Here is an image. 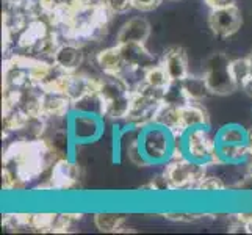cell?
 <instances>
[{
    "mask_svg": "<svg viewBox=\"0 0 252 235\" xmlns=\"http://www.w3.org/2000/svg\"><path fill=\"white\" fill-rule=\"evenodd\" d=\"M138 144L147 167H164L176 154V132L149 123L140 129Z\"/></svg>",
    "mask_w": 252,
    "mask_h": 235,
    "instance_id": "1",
    "label": "cell"
},
{
    "mask_svg": "<svg viewBox=\"0 0 252 235\" xmlns=\"http://www.w3.org/2000/svg\"><path fill=\"white\" fill-rule=\"evenodd\" d=\"M66 129L75 146L99 141L105 132V118L71 110L66 116Z\"/></svg>",
    "mask_w": 252,
    "mask_h": 235,
    "instance_id": "2",
    "label": "cell"
},
{
    "mask_svg": "<svg viewBox=\"0 0 252 235\" xmlns=\"http://www.w3.org/2000/svg\"><path fill=\"white\" fill-rule=\"evenodd\" d=\"M204 77L212 94L225 96L238 90L230 72V58L225 54H213L205 63Z\"/></svg>",
    "mask_w": 252,
    "mask_h": 235,
    "instance_id": "3",
    "label": "cell"
},
{
    "mask_svg": "<svg viewBox=\"0 0 252 235\" xmlns=\"http://www.w3.org/2000/svg\"><path fill=\"white\" fill-rule=\"evenodd\" d=\"M80 169L74 159L60 157L50 169V177L47 179L49 191H69L79 184Z\"/></svg>",
    "mask_w": 252,
    "mask_h": 235,
    "instance_id": "4",
    "label": "cell"
},
{
    "mask_svg": "<svg viewBox=\"0 0 252 235\" xmlns=\"http://www.w3.org/2000/svg\"><path fill=\"white\" fill-rule=\"evenodd\" d=\"M241 24V11L235 3L215 8V10H210V14H208V25H210L212 32L221 38H229L233 33H237Z\"/></svg>",
    "mask_w": 252,
    "mask_h": 235,
    "instance_id": "5",
    "label": "cell"
},
{
    "mask_svg": "<svg viewBox=\"0 0 252 235\" xmlns=\"http://www.w3.org/2000/svg\"><path fill=\"white\" fill-rule=\"evenodd\" d=\"M85 54L79 42L75 41H63L55 52L52 63H54L58 69H62L63 72H77L79 67L83 63Z\"/></svg>",
    "mask_w": 252,
    "mask_h": 235,
    "instance_id": "6",
    "label": "cell"
},
{
    "mask_svg": "<svg viewBox=\"0 0 252 235\" xmlns=\"http://www.w3.org/2000/svg\"><path fill=\"white\" fill-rule=\"evenodd\" d=\"M123 54L124 63L128 67L135 69H146L151 67L155 63V57L151 54V50L146 47V42H127V44H118Z\"/></svg>",
    "mask_w": 252,
    "mask_h": 235,
    "instance_id": "7",
    "label": "cell"
},
{
    "mask_svg": "<svg viewBox=\"0 0 252 235\" xmlns=\"http://www.w3.org/2000/svg\"><path fill=\"white\" fill-rule=\"evenodd\" d=\"M160 63L163 65L164 69H166L171 82H182L184 78H187L189 75L188 57H187V52L182 47L168 49L164 52Z\"/></svg>",
    "mask_w": 252,
    "mask_h": 235,
    "instance_id": "8",
    "label": "cell"
},
{
    "mask_svg": "<svg viewBox=\"0 0 252 235\" xmlns=\"http://www.w3.org/2000/svg\"><path fill=\"white\" fill-rule=\"evenodd\" d=\"M151 36V24L144 17L138 16L128 19L116 34V44L127 42H146Z\"/></svg>",
    "mask_w": 252,
    "mask_h": 235,
    "instance_id": "9",
    "label": "cell"
},
{
    "mask_svg": "<svg viewBox=\"0 0 252 235\" xmlns=\"http://www.w3.org/2000/svg\"><path fill=\"white\" fill-rule=\"evenodd\" d=\"M179 111H180V130L210 126V118H208L207 110L202 107V102H187L179 107Z\"/></svg>",
    "mask_w": 252,
    "mask_h": 235,
    "instance_id": "10",
    "label": "cell"
},
{
    "mask_svg": "<svg viewBox=\"0 0 252 235\" xmlns=\"http://www.w3.org/2000/svg\"><path fill=\"white\" fill-rule=\"evenodd\" d=\"M216 144L221 146H249L251 147V129L240 124H225L215 132ZM252 149V147H251Z\"/></svg>",
    "mask_w": 252,
    "mask_h": 235,
    "instance_id": "11",
    "label": "cell"
},
{
    "mask_svg": "<svg viewBox=\"0 0 252 235\" xmlns=\"http://www.w3.org/2000/svg\"><path fill=\"white\" fill-rule=\"evenodd\" d=\"M95 63L102 69L103 74H108V75H119L126 67L123 54H121V49L118 44L100 50L99 54L95 55Z\"/></svg>",
    "mask_w": 252,
    "mask_h": 235,
    "instance_id": "12",
    "label": "cell"
},
{
    "mask_svg": "<svg viewBox=\"0 0 252 235\" xmlns=\"http://www.w3.org/2000/svg\"><path fill=\"white\" fill-rule=\"evenodd\" d=\"M182 86H184V93L189 102H202L208 94H212L204 74L202 75L189 74L187 78L182 80Z\"/></svg>",
    "mask_w": 252,
    "mask_h": 235,
    "instance_id": "13",
    "label": "cell"
},
{
    "mask_svg": "<svg viewBox=\"0 0 252 235\" xmlns=\"http://www.w3.org/2000/svg\"><path fill=\"white\" fill-rule=\"evenodd\" d=\"M127 218L116 212L94 213V224L100 232H121L126 229Z\"/></svg>",
    "mask_w": 252,
    "mask_h": 235,
    "instance_id": "14",
    "label": "cell"
},
{
    "mask_svg": "<svg viewBox=\"0 0 252 235\" xmlns=\"http://www.w3.org/2000/svg\"><path fill=\"white\" fill-rule=\"evenodd\" d=\"M144 83L147 86H151V88H154V90L164 91L169 86L171 78H169V75L166 72V69L163 67V65L158 63V65H154V66L146 69Z\"/></svg>",
    "mask_w": 252,
    "mask_h": 235,
    "instance_id": "15",
    "label": "cell"
},
{
    "mask_svg": "<svg viewBox=\"0 0 252 235\" xmlns=\"http://www.w3.org/2000/svg\"><path fill=\"white\" fill-rule=\"evenodd\" d=\"M230 72H232V77H233V80H235L238 88H243L245 83L252 77L249 57L230 60Z\"/></svg>",
    "mask_w": 252,
    "mask_h": 235,
    "instance_id": "16",
    "label": "cell"
},
{
    "mask_svg": "<svg viewBox=\"0 0 252 235\" xmlns=\"http://www.w3.org/2000/svg\"><path fill=\"white\" fill-rule=\"evenodd\" d=\"M102 3L111 14H126L133 8L132 0H102Z\"/></svg>",
    "mask_w": 252,
    "mask_h": 235,
    "instance_id": "17",
    "label": "cell"
},
{
    "mask_svg": "<svg viewBox=\"0 0 252 235\" xmlns=\"http://www.w3.org/2000/svg\"><path fill=\"white\" fill-rule=\"evenodd\" d=\"M133 2V8L140 11H152L155 10L163 0H132Z\"/></svg>",
    "mask_w": 252,
    "mask_h": 235,
    "instance_id": "18",
    "label": "cell"
},
{
    "mask_svg": "<svg viewBox=\"0 0 252 235\" xmlns=\"http://www.w3.org/2000/svg\"><path fill=\"white\" fill-rule=\"evenodd\" d=\"M204 3L210 8V10H215V8H221V6H227V5H233L235 0H204Z\"/></svg>",
    "mask_w": 252,
    "mask_h": 235,
    "instance_id": "19",
    "label": "cell"
},
{
    "mask_svg": "<svg viewBox=\"0 0 252 235\" xmlns=\"http://www.w3.org/2000/svg\"><path fill=\"white\" fill-rule=\"evenodd\" d=\"M243 90L246 91V94L249 96V98H252V77L245 83V86H243Z\"/></svg>",
    "mask_w": 252,
    "mask_h": 235,
    "instance_id": "20",
    "label": "cell"
},
{
    "mask_svg": "<svg viewBox=\"0 0 252 235\" xmlns=\"http://www.w3.org/2000/svg\"><path fill=\"white\" fill-rule=\"evenodd\" d=\"M249 62H251V72H252V54L249 55Z\"/></svg>",
    "mask_w": 252,
    "mask_h": 235,
    "instance_id": "21",
    "label": "cell"
}]
</instances>
